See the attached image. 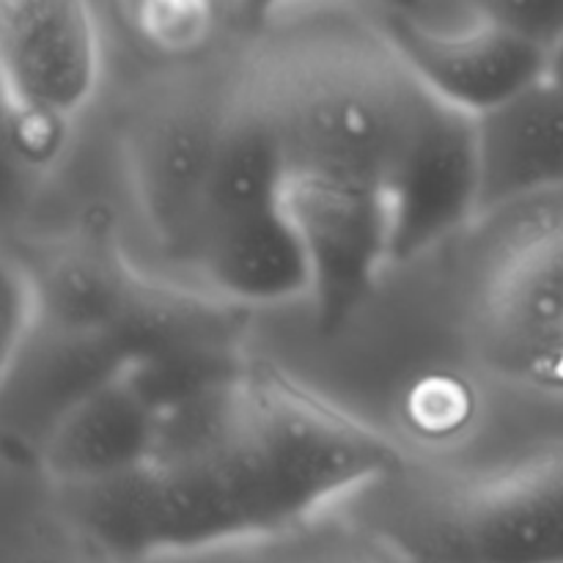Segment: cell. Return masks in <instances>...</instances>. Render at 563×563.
Instances as JSON below:
<instances>
[{
    "instance_id": "cell-18",
    "label": "cell",
    "mask_w": 563,
    "mask_h": 563,
    "mask_svg": "<svg viewBox=\"0 0 563 563\" xmlns=\"http://www.w3.org/2000/svg\"><path fill=\"white\" fill-rule=\"evenodd\" d=\"M295 3V0H229L231 16L240 22L245 31H264L273 22L275 14H280L284 5ZM368 3L388 5L396 11H412L421 5V0H368Z\"/></svg>"
},
{
    "instance_id": "cell-2",
    "label": "cell",
    "mask_w": 563,
    "mask_h": 563,
    "mask_svg": "<svg viewBox=\"0 0 563 563\" xmlns=\"http://www.w3.org/2000/svg\"><path fill=\"white\" fill-rule=\"evenodd\" d=\"M273 47L253 88L284 137L291 170L383 185L423 93L383 27L313 22Z\"/></svg>"
},
{
    "instance_id": "cell-9",
    "label": "cell",
    "mask_w": 563,
    "mask_h": 563,
    "mask_svg": "<svg viewBox=\"0 0 563 563\" xmlns=\"http://www.w3.org/2000/svg\"><path fill=\"white\" fill-rule=\"evenodd\" d=\"M379 27L429 93L473 115L498 108L548 71V49L493 22L440 33L390 9Z\"/></svg>"
},
{
    "instance_id": "cell-4",
    "label": "cell",
    "mask_w": 563,
    "mask_h": 563,
    "mask_svg": "<svg viewBox=\"0 0 563 563\" xmlns=\"http://www.w3.org/2000/svg\"><path fill=\"white\" fill-rule=\"evenodd\" d=\"M394 544L427 561L563 563V440L432 489Z\"/></svg>"
},
{
    "instance_id": "cell-3",
    "label": "cell",
    "mask_w": 563,
    "mask_h": 563,
    "mask_svg": "<svg viewBox=\"0 0 563 563\" xmlns=\"http://www.w3.org/2000/svg\"><path fill=\"white\" fill-rule=\"evenodd\" d=\"M473 335L511 379L563 388V190L473 220Z\"/></svg>"
},
{
    "instance_id": "cell-11",
    "label": "cell",
    "mask_w": 563,
    "mask_h": 563,
    "mask_svg": "<svg viewBox=\"0 0 563 563\" xmlns=\"http://www.w3.org/2000/svg\"><path fill=\"white\" fill-rule=\"evenodd\" d=\"M478 214L563 190V86L542 75L476 115Z\"/></svg>"
},
{
    "instance_id": "cell-16",
    "label": "cell",
    "mask_w": 563,
    "mask_h": 563,
    "mask_svg": "<svg viewBox=\"0 0 563 563\" xmlns=\"http://www.w3.org/2000/svg\"><path fill=\"white\" fill-rule=\"evenodd\" d=\"M3 379L11 377L16 361H22L31 335L42 328V306H38L36 284L25 258H5L3 269Z\"/></svg>"
},
{
    "instance_id": "cell-8",
    "label": "cell",
    "mask_w": 563,
    "mask_h": 563,
    "mask_svg": "<svg viewBox=\"0 0 563 563\" xmlns=\"http://www.w3.org/2000/svg\"><path fill=\"white\" fill-rule=\"evenodd\" d=\"M284 207L311 262L317 328L333 335L355 317L390 262L383 190L366 181L291 170Z\"/></svg>"
},
{
    "instance_id": "cell-5",
    "label": "cell",
    "mask_w": 563,
    "mask_h": 563,
    "mask_svg": "<svg viewBox=\"0 0 563 563\" xmlns=\"http://www.w3.org/2000/svg\"><path fill=\"white\" fill-rule=\"evenodd\" d=\"M0 64L11 146L22 163L47 165L99 86L91 0H0Z\"/></svg>"
},
{
    "instance_id": "cell-10",
    "label": "cell",
    "mask_w": 563,
    "mask_h": 563,
    "mask_svg": "<svg viewBox=\"0 0 563 563\" xmlns=\"http://www.w3.org/2000/svg\"><path fill=\"white\" fill-rule=\"evenodd\" d=\"M157 418L119 366L55 412L42 443L44 471L64 489L124 476L152 454Z\"/></svg>"
},
{
    "instance_id": "cell-7",
    "label": "cell",
    "mask_w": 563,
    "mask_h": 563,
    "mask_svg": "<svg viewBox=\"0 0 563 563\" xmlns=\"http://www.w3.org/2000/svg\"><path fill=\"white\" fill-rule=\"evenodd\" d=\"M390 262H410L478 218L476 115L423 88L379 185Z\"/></svg>"
},
{
    "instance_id": "cell-19",
    "label": "cell",
    "mask_w": 563,
    "mask_h": 563,
    "mask_svg": "<svg viewBox=\"0 0 563 563\" xmlns=\"http://www.w3.org/2000/svg\"><path fill=\"white\" fill-rule=\"evenodd\" d=\"M548 77H553L555 82H561L563 86V33L559 38H555L553 44H550L548 49V71H544Z\"/></svg>"
},
{
    "instance_id": "cell-15",
    "label": "cell",
    "mask_w": 563,
    "mask_h": 563,
    "mask_svg": "<svg viewBox=\"0 0 563 563\" xmlns=\"http://www.w3.org/2000/svg\"><path fill=\"white\" fill-rule=\"evenodd\" d=\"M126 25L148 47L190 55L207 44L223 0H119Z\"/></svg>"
},
{
    "instance_id": "cell-14",
    "label": "cell",
    "mask_w": 563,
    "mask_h": 563,
    "mask_svg": "<svg viewBox=\"0 0 563 563\" xmlns=\"http://www.w3.org/2000/svg\"><path fill=\"white\" fill-rule=\"evenodd\" d=\"M289 176L291 163L284 137L251 82L231 102L220 135L218 157L209 179L203 234L209 225L223 220L284 207Z\"/></svg>"
},
{
    "instance_id": "cell-6",
    "label": "cell",
    "mask_w": 563,
    "mask_h": 563,
    "mask_svg": "<svg viewBox=\"0 0 563 563\" xmlns=\"http://www.w3.org/2000/svg\"><path fill=\"white\" fill-rule=\"evenodd\" d=\"M234 99L192 86L165 88L143 104L124 132L132 196L157 245L196 262L207 225V192L220 135Z\"/></svg>"
},
{
    "instance_id": "cell-12",
    "label": "cell",
    "mask_w": 563,
    "mask_h": 563,
    "mask_svg": "<svg viewBox=\"0 0 563 563\" xmlns=\"http://www.w3.org/2000/svg\"><path fill=\"white\" fill-rule=\"evenodd\" d=\"M25 264L36 284L44 328L58 339L113 344L143 280L115 253L113 240L102 231H82Z\"/></svg>"
},
{
    "instance_id": "cell-1",
    "label": "cell",
    "mask_w": 563,
    "mask_h": 563,
    "mask_svg": "<svg viewBox=\"0 0 563 563\" xmlns=\"http://www.w3.org/2000/svg\"><path fill=\"white\" fill-rule=\"evenodd\" d=\"M401 471L394 440L278 368L242 363L159 412L143 465L66 495L93 542L137 559L284 533Z\"/></svg>"
},
{
    "instance_id": "cell-13",
    "label": "cell",
    "mask_w": 563,
    "mask_h": 563,
    "mask_svg": "<svg viewBox=\"0 0 563 563\" xmlns=\"http://www.w3.org/2000/svg\"><path fill=\"white\" fill-rule=\"evenodd\" d=\"M196 264L214 291L236 306L311 297V262L286 207L209 225Z\"/></svg>"
},
{
    "instance_id": "cell-17",
    "label": "cell",
    "mask_w": 563,
    "mask_h": 563,
    "mask_svg": "<svg viewBox=\"0 0 563 563\" xmlns=\"http://www.w3.org/2000/svg\"><path fill=\"white\" fill-rule=\"evenodd\" d=\"M467 5L482 22L506 27L544 49L563 33V0H467Z\"/></svg>"
}]
</instances>
